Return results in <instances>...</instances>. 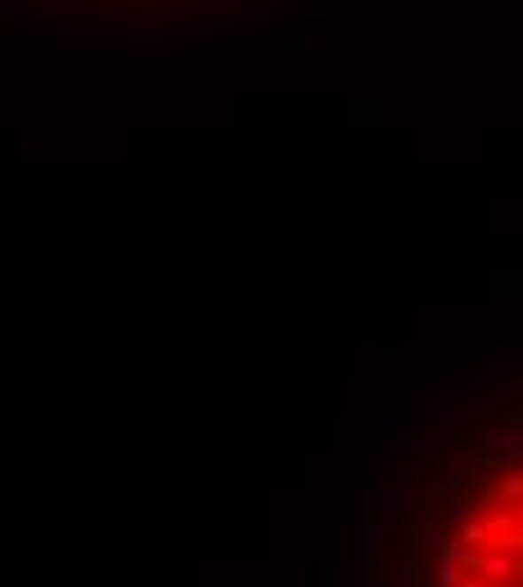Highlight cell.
Wrapping results in <instances>:
<instances>
[{
    "label": "cell",
    "instance_id": "277c9868",
    "mask_svg": "<svg viewBox=\"0 0 523 587\" xmlns=\"http://www.w3.org/2000/svg\"><path fill=\"white\" fill-rule=\"evenodd\" d=\"M488 457L492 461H523V425H505L488 434Z\"/></svg>",
    "mask_w": 523,
    "mask_h": 587
},
{
    "label": "cell",
    "instance_id": "6da1fadb",
    "mask_svg": "<svg viewBox=\"0 0 523 587\" xmlns=\"http://www.w3.org/2000/svg\"><path fill=\"white\" fill-rule=\"evenodd\" d=\"M425 443V416H384L379 420V448L384 452H410Z\"/></svg>",
    "mask_w": 523,
    "mask_h": 587
},
{
    "label": "cell",
    "instance_id": "9a60e30c",
    "mask_svg": "<svg viewBox=\"0 0 523 587\" xmlns=\"http://www.w3.org/2000/svg\"><path fill=\"white\" fill-rule=\"evenodd\" d=\"M519 511H523V506H519Z\"/></svg>",
    "mask_w": 523,
    "mask_h": 587
},
{
    "label": "cell",
    "instance_id": "8992f818",
    "mask_svg": "<svg viewBox=\"0 0 523 587\" xmlns=\"http://www.w3.org/2000/svg\"><path fill=\"white\" fill-rule=\"evenodd\" d=\"M447 515H451L456 524H469V520H479L483 511H479V502L469 497V493H451V497H447Z\"/></svg>",
    "mask_w": 523,
    "mask_h": 587
},
{
    "label": "cell",
    "instance_id": "7c38bea8",
    "mask_svg": "<svg viewBox=\"0 0 523 587\" xmlns=\"http://www.w3.org/2000/svg\"><path fill=\"white\" fill-rule=\"evenodd\" d=\"M420 416H447V394H442V388L433 394V403H429V407H425Z\"/></svg>",
    "mask_w": 523,
    "mask_h": 587
},
{
    "label": "cell",
    "instance_id": "9c48e42d",
    "mask_svg": "<svg viewBox=\"0 0 523 587\" xmlns=\"http://www.w3.org/2000/svg\"><path fill=\"white\" fill-rule=\"evenodd\" d=\"M447 483H451V493H469V488H474V466H451Z\"/></svg>",
    "mask_w": 523,
    "mask_h": 587
},
{
    "label": "cell",
    "instance_id": "7a4b0ae2",
    "mask_svg": "<svg viewBox=\"0 0 523 587\" xmlns=\"http://www.w3.org/2000/svg\"><path fill=\"white\" fill-rule=\"evenodd\" d=\"M519 552H510V547H501V543H488V547H479V560H474V578H483L488 587L492 583H514V569H519Z\"/></svg>",
    "mask_w": 523,
    "mask_h": 587
},
{
    "label": "cell",
    "instance_id": "8fae6325",
    "mask_svg": "<svg viewBox=\"0 0 523 587\" xmlns=\"http://www.w3.org/2000/svg\"><path fill=\"white\" fill-rule=\"evenodd\" d=\"M410 502V488L406 483H397V488H388V511H402Z\"/></svg>",
    "mask_w": 523,
    "mask_h": 587
},
{
    "label": "cell",
    "instance_id": "52a82bcc",
    "mask_svg": "<svg viewBox=\"0 0 523 587\" xmlns=\"http://www.w3.org/2000/svg\"><path fill=\"white\" fill-rule=\"evenodd\" d=\"M393 587H420V560H415V556H402L397 569H393Z\"/></svg>",
    "mask_w": 523,
    "mask_h": 587
},
{
    "label": "cell",
    "instance_id": "5bb4252c",
    "mask_svg": "<svg viewBox=\"0 0 523 587\" xmlns=\"http://www.w3.org/2000/svg\"><path fill=\"white\" fill-rule=\"evenodd\" d=\"M510 587H523V578H514V583H510Z\"/></svg>",
    "mask_w": 523,
    "mask_h": 587
},
{
    "label": "cell",
    "instance_id": "4fadbf2b",
    "mask_svg": "<svg viewBox=\"0 0 523 587\" xmlns=\"http://www.w3.org/2000/svg\"><path fill=\"white\" fill-rule=\"evenodd\" d=\"M460 587H488V583H483V578H474V574H464V578H460Z\"/></svg>",
    "mask_w": 523,
    "mask_h": 587
},
{
    "label": "cell",
    "instance_id": "30bf717a",
    "mask_svg": "<svg viewBox=\"0 0 523 587\" xmlns=\"http://www.w3.org/2000/svg\"><path fill=\"white\" fill-rule=\"evenodd\" d=\"M460 578H464V569H456V565H438L433 587H460Z\"/></svg>",
    "mask_w": 523,
    "mask_h": 587
},
{
    "label": "cell",
    "instance_id": "3957f363",
    "mask_svg": "<svg viewBox=\"0 0 523 587\" xmlns=\"http://www.w3.org/2000/svg\"><path fill=\"white\" fill-rule=\"evenodd\" d=\"M474 502H479V511H488V506L519 511V506H523V466H519V470H501V479L488 488V493H479Z\"/></svg>",
    "mask_w": 523,
    "mask_h": 587
},
{
    "label": "cell",
    "instance_id": "ba28073f",
    "mask_svg": "<svg viewBox=\"0 0 523 587\" xmlns=\"http://www.w3.org/2000/svg\"><path fill=\"white\" fill-rule=\"evenodd\" d=\"M460 543H464V547H474V552L492 543V537H488V524H483V515H479V520H469V524H460Z\"/></svg>",
    "mask_w": 523,
    "mask_h": 587
},
{
    "label": "cell",
    "instance_id": "5b68a950",
    "mask_svg": "<svg viewBox=\"0 0 523 587\" xmlns=\"http://www.w3.org/2000/svg\"><path fill=\"white\" fill-rule=\"evenodd\" d=\"M438 560H442V565H456V569L469 574V569H474V560H479V552H474V547H464L460 537H442V543H438Z\"/></svg>",
    "mask_w": 523,
    "mask_h": 587
}]
</instances>
